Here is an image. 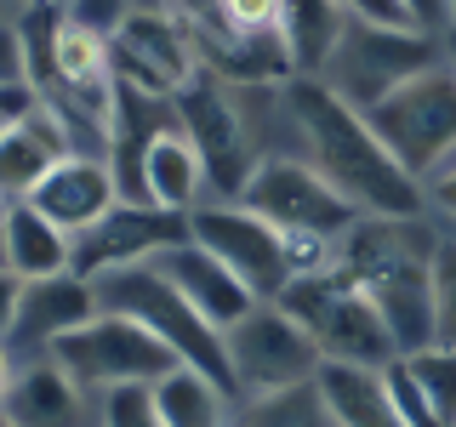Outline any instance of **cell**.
Masks as SVG:
<instances>
[{
  "label": "cell",
  "instance_id": "1",
  "mask_svg": "<svg viewBox=\"0 0 456 427\" xmlns=\"http://www.w3.org/2000/svg\"><path fill=\"white\" fill-rule=\"evenodd\" d=\"M297 132H303L314 171L348 199L360 217H417L422 211V182L388 154V142L365 125V114L342 103L325 80L297 75L285 92Z\"/></svg>",
  "mask_w": 456,
  "mask_h": 427
},
{
  "label": "cell",
  "instance_id": "2",
  "mask_svg": "<svg viewBox=\"0 0 456 427\" xmlns=\"http://www.w3.org/2000/svg\"><path fill=\"white\" fill-rule=\"evenodd\" d=\"M417 217H360L342 246V274L370 296L394 348L417 353L434 342V239L417 234Z\"/></svg>",
  "mask_w": 456,
  "mask_h": 427
},
{
  "label": "cell",
  "instance_id": "3",
  "mask_svg": "<svg viewBox=\"0 0 456 427\" xmlns=\"http://www.w3.org/2000/svg\"><path fill=\"white\" fill-rule=\"evenodd\" d=\"M18 46H23V75L46 103V85L63 92L86 120L114 125V57H109V35L92 23H80L63 0H35L28 18L18 23Z\"/></svg>",
  "mask_w": 456,
  "mask_h": 427
},
{
  "label": "cell",
  "instance_id": "4",
  "mask_svg": "<svg viewBox=\"0 0 456 427\" xmlns=\"http://www.w3.org/2000/svg\"><path fill=\"white\" fill-rule=\"evenodd\" d=\"M92 291H97V308H114V313H132V319H142L171 353H177L183 365H194L200 376H211L223 393L240 388V382H234V365H228V342H223V331L200 319L194 302H189V296H183L154 262L109 268V274L92 279Z\"/></svg>",
  "mask_w": 456,
  "mask_h": 427
},
{
  "label": "cell",
  "instance_id": "5",
  "mask_svg": "<svg viewBox=\"0 0 456 427\" xmlns=\"http://www.w3.org/2000/svg\"><path fill=\"white\" fill-rule=\"evenodd\" d=\"M274 302L314 336L320 359L377 365V370H382V365L399 353L394 336H388V325H382V313L370 308V296H365L348 274H342L337 262L308 268V274H291Z\"/></svg>",
  "mask_w": 456,
  "mask_h": 427
},
{
  "label": "cell",
  "instance_id": "6",
  "mask_svg": "<svg viewBox=\"0 0 456 427\" xmlns=\"http://www.w3.org/2000/svg\"><path fill=\"white\" fill-rule=\"evenodd\" d=\"M360 114H365L370 132L388 142L394 160L417 182H428L456 154V68L439 57L434 68L399 80L388 97H377Z\"/></svg>",
  "mask_w": 456,
  "mask_h": 427
},
{
  "label": "cell",
  "instance_id": "7",
  "mask_svg": "<svg viewBox=\"0 0 456 427\" xmlns=\"http://www.w3.org/2000/svg\"><path fill=\"white\" fill-rule=\"evenodd\" d=\"M439 63V40L428 28H394V23H360L348 18L337 52L325 57V85L354 109H370L377 97H388L399 80L422 75Z\"/></svg>",
  "mask_w": 456,
  "mask_h": 427
},
{
  "label": "cell",
  "instance_id": "8",
  "mask_svg": "<svg viewBox=\"0 0 456 427\" xmlns=\"http://www.w3.org/2000/svg\"><path fill=\"white\" fill-rule=\"evenodd\" d=\"M52 359L80 382V388H120V382H160L171 365H183L160 336L132 313L97 308L86 325L52 342Z\"/></svg>",
  "mask_w": 456,
  "mask_h": 427
},
{
  "label": "cell",
  "instance_id": "9",
  "mask_svg": "<svg viewBox=\"0 0 456 427\" xmlns=\"http://www.w3.org/2000/svg\"><path fill=\"white\" fill-rule=\"evenodd\" d=\"M109 57H114V85H126L137 97H154V103H171L200 75V52L189 40V23L171 6H132L109 28Z\"/></svg>",
  "mask_w": 456,
  "mask_h": 427
},
{
  "label": "cell",
  "instance_id": "10",
  "mask_svg": "<svg viewBox=\"0 0 456 427\" xmlns=\"http://www.w3.org/2000/svg\"><path fill=\"white\" fill-rule=\"evenodd\" d=\"M234 199L246 211H256L263 222H274L280 234H308V239H331V246L360 222V211L308 160H256Z\"/></svg>",
  "mask_w": 456,
  "mask_h": 427
},
{
  "label": "cell",
  "instance_id": "11",
  "mask_svg": "<svg viewBox=\"0 0 456 427\" xmlns=\"http://www.w3.org/2000/svg\"><path fill=\"white\" fill-rule=\"evenodd\" d=\"M223 342H228L234 382L251 393H280V388H297V382H314L325 365L314 336L280 302H251V313L228 325Z\"/></svg>",
  "mask_w": 456,
  "mask_h": 427
},
{
  "label": "cell",
  "instance_id": "12",
  "mask_svg": "<svg viewBox=\"0 0 456 427\" xmlns=\"http://www.w3.org/2000/svg\"><path fill=\"white\" fill-rule=\"evenodd\" d=\"M189 239L206 246L217 262L234 274L256 302H274L291 279V256H285V234L274 222H263L256 211L234 205H194L189 211Z\"/></svg>",
  "mask_w": 456,
  "mask_h": 427
},
{
  "label": "cell",
  "instance_id": "13",
  "mask_svg": "<svg viewBox=\"0 0 456 427\" xmlns=\"http://www.w3.org/2000/svg\"><path fill=\"white\" fill-rule=\"evenodd\" d=\"M189 239V211H166L149 199H120L103 222H92L86 234L69 239V274H109L126 262H154L160 251Z\"/></svg>",
  "mask_w": 456,
  "mask_h": 427
},
{
  "label": "cell",
  "instance_id": "14",
  "mask_svg": "<svg viewBox=\"0 0 456 427\" xmlns=\"http://www.w3.org/2000/svg\"><path fill=\"white\" fill-rule=\"evenodd\" d=\"M171 103H177V125L189 132V142L206 160V182L240 194V182H246V171L256 160H251V137H246V114L234 103V85L217 80L211 68H200Z\"/></svg>",
  "mask_w": 456,
  "mask_h": 427
},
{
  "label": "cell",
  "instance_id": "15",
  "mask_svg": "<svg viewBox=\"0 0 456 427\" xmlns=\"http://www.w3.org/2000/svg\"><path fill=\"white\" fill-rule=\"evenodd\" d=\"M183 23H189V40L200 52V68H211L217 80L228 85H274V80H291V46H285L280 28H217L211 18H200L194 6H183Z\"/></svg>",
  "mask_w": 456,
  "mask_h": 427
},
{
  "label": "cell",
  "instance_id": "16",
  "mask_svg": "<svg viewBox=\"0 0 456 427\" xmlns=\"http://www.w3.org/2000/svg\"><path fill=\"white\" fill-rule=\"evenodd\" d=\"M28 205L75 239V234H86L92 222H103L109 211L120 205V182H114V165L86 160V154H63V160L28 189Z\"/></svg>",
  "mask_w": 456,
  "mask_h": 427
},
{
  "label": "cell",
  "instance_id": "17",
  "mask_svg": "<svg viewBox=\"0 0 456 427\" xmlns=\"http://www.w3.org/2000/svg\"><path fill=\"white\" fill-rule=\"evenodd\" d=\"M382 376L405 427H456V348L428 342L417 353H394Z\"/></svg>",
  "mask_w": 456,
  "mask_h": 427
},
{
  "label": "cell",
  "instance_id": "18",
  "mask_svg": "<svg viewBox=\"0 0 456 427\" xmlns=\"http://www.w3.org/2000/svg\"><path fill=\"white\" fill-rule=\"evenodd\" d=\"M154 268H160V274H166V279H171V285H177V291L194 302L200 319L217 325V331H228L234 319H246L251 302H256L246 285L228 274V268H223L206 246H194V239H183V246L160 251V256H154Z\"/></svg>",
  "mask_w": 456,
  "mask_h": 427
},
{
  "label": "cell",
  "instance_id": "19",
  "mask_svg": "<svg viewBox=\"0 0 456 427\" xmlns=\"http://www.w3.org/2000/svg\"><path fill=\"white\" fill-rule=\"evenodd\" d=\"M63 154H75L69 149L63 114L52 103H35L6 137H0V199H28V189H35Z\"/></svg>",
  "mask_w": 456,
  "mask_h": 427
},
{
  "label": "cell",
  "instance_id": "20",
  "mask_svg": "<svg viewBox=\"0 0 456 427\" xmlns=\"http://www.w3.org/2000/svg\"><path fill=\"white\" fill-rule=\"evenodd\" d=\"M200 189H206V160L189 142L183 125H160L149 142H142V160H137V199L166 211H194Z\"/></svg>",
  "mask_w": 456,
  "mask_h": 427
},
{
  "label": "cell",
  "instance_id": "21",
  "mask_svg": "<svg viewBox=\"0 0 456 427\" xmlns=\"http://www.w3.org/2000/svg\"><path fill=\"white\" fill-rule=\"evenodd\" d=\"M97 313V291L86 274H46V279H23V296H18V325L12 336L35 342V348H52L63 331H75Z\"/></svg>",
  "mask_w": 456,
  "mask_h": 427
},
{
  "label": "cell",
  "instance_id": "22",
  "mask_svg": "<svg viewBox=\"0 0 456 427\" xmlns=\"http://www.w3.org/2000/svg\"><path fill=\"white\" fill-rule=\"evenodd\" d=\"M314 388H320V405L337 427H405V416H399V405L388 393V376L377 365L325 359Z\"/></svg>",
  "mask_w": 456,
  "mask_h": 427
},
{
  "label": "cell",
  "instance_id": "23",
  "mask_svg": "<svg viewBox=\"0 0 456 427\" xmlns=\"http://www.w3.org/2000/svg\"><path fill=\"white\" fill-rule=\"evenodd\" d=\"M0 416L12 427H80V382L57 359H40L28 370H12V388L0 399Z\"/></svg>",
  "mask_w": 456,
  "mask_h": 427
},
{
  "label": "cell",
  "instance_id": "24",
  "mask_svg": "<svg viewBox=\"0 0 456 427\" xmlns=\"http://www.w3.org/2000/svg\"><path fill=\"white\" fill-rule=\"evenodd\" d=\"M0 222H6V268L18 279H46L69 268V234L40 217L28 199H6Z\"/></svg>",
  "mask_w": 456,
  "mask_h": 427
},
{
  "label": "cell",
  "instance_id": "25",
  "mask_svg": "<svg viewBox=\"0 0 456 427\" xmlns=\"http://www.w3.org/2000/svg\"><path fill=\"white\" fill-rule=\"evenodd\" d=\"M348 12L337 0H280V35L291 46V68L297 75H320L325 57L337 52Z\"/></svg>",
  "mask_w": 456,
  "mask_h": 427
},
{
  "label": "cell",
  "instance_id": "26",
  "mask_svg": "<svg viewBox=\"0 0 456 427\" xmlns=\"http://www.w3.org/2000/svg\"><path fill=\"white\" fill-rule=\"evenodd\" d=\"M166 427H228V393L194 365H171L160 382H149Z\"/></svg>",
  "mask_w": 456,
  "mask_h": 427
},
{
  "label": "cell",
  "instance_id": "27",
  "mask_svg": "<svg viewBox=\"0 0 456 427\" xmlns=\"http://www.w3.org/2000/svg\"><path fill=\"white\" fill-rule=\"evenodd\" d=\"M320 388L314 382H297V388L263 393V405H251L246 427H320Z\"/></svg>",
  "mask_w": 456,
  "mask_h": 427
},
{
  "label": "cell",
  "instance_id": "28",
  "mask_svg": "<svg viewBox=\"0 0 456 427\" xmlns=\"http://www.w3.org/2000/svg\"><path fill=\"white\" fill-rule=\"evenodd\" d=\"M434 342L456 348V239H434Z\"/></svg>",
  "mask_w": 456,
  "mask_h": 427
},
{
  "label": "cell",
  "instance_id": "29",
  "mask_svg": "<svg viewBox=\"0 0 456 427\" xmlns=\"http://www.w3.org/2000/svg\"><path fill=\"white\" fill-rule=\"evenodd\" d=\"M103 427H166L160 405H154V393H149V382L103 388Z\"/></svg>",
  "mask_w": 456,
  "mask_h": 427
},
{
  "label": "cell",
  "instance_id": "30",
  "mask_svg": "<svg viewBox=\"0 0 456 427\" xmlns=\"http://www.w3.org/2000/svg\"><path fill=\"white\" fill-rule=\"evenodd\" d=\"M206 18L217 28H240V35H251V28H280V0H211Z\"/></svg>",
  "mask_w": 456,
  "mask_h": 427
},
{
  "label": "cell",
  "instance_id": "31",
  "mask_svg": "<svg viewBox=\"0 0 456 427\" xmlns=\"http://www.w3.org/2000/svg\"><path fill=\"white\" fill-rule=\"evenodd\" d=\"M35 103H40V92H35L28 80H0V137H6Z\"/></svg>",
  "mask_w": 456,
  "mask_h": 427
},
{
  "label": "cell",
  "instance_id": "32",
  "mask_svg": "<svg viewBox=\"0 0 456 427\" xmlns=\"http://www.w3.org/2000/svg\"><path fill=\"white\" fill-rule=\"evenodd\" d=\"M348 18H360V23H394V28H417L411 23V12L399 6V0H337Z\"/></svg>",
  "mask_w": 456,
  "mask_h": 427
},
{
  "label": "cell",
  "instance_id": "33",
  "mask_svg": "<svg viewBox=\"0 0 456 427\" xmlns=\"http://www.w3.org/2000/svg\"><path fill=\"white\" fill-rule=\"evenodd\" d=\"M69 12H75L80 23H92V28H103V35H109V28L132 12V0H69Z\"/></svg>",
  "mask_w": 456,
  "mask_h": 427
},
{
  "label": "cell",
  "instance_id": "34",
  "mask_svg": "<svg viewBox=\"0 0 456 427\" xmlns=\"http://www.w3.org/2000/svg\"><path fill=\"white\" fill-rule=\"evenodd\" d=\"M18 296H23V279L12 274V268H0V342L12 336V325H18Z\"/></svg>",
  "mask_w": 456,
  "mask_h": 427
},
{
  "label": "cell",
  "instance_id": "35",
  "mask_svg": "<svg viewBox=\"0 0 456 427\" xmlns=\"http://www.w3.org/2000/svg\"><path fill=\"white\" fill-rule=\"evenodd\" d=\"M428 199H434L445 217H456V160H445L434 177H428Z\"/></svg>",
  "mask_w": 456,
  "mask_h": 427
},
{
  "label": "cell",
  "instance_id": "36",
  "mask_svg": "<svg viewBox=\"0 0 456 427\" xmlns=\"http://www.w3.org/2000/svg\"><path fill=\"white\" fill-rule=\"evenodd\" d=\"M0 80H28L23 75V46H18V28L0 23Z\"/></svg>",
  "mask_w": 456,
  "mask_h": 427
},
{
  "label": "cell",
  "instance_id": "37",
  "mask_svg": "<svg viewBox=\"0 0 456 427\" xmlns=\"http://www.w3.org/2000/svg\"><path fill=\"white\" fill-rule=\"evenodd\" d=\"M399 6L411 12V23L428 28V23H445V0H399Z\"/></svg>",
  "mask_w": 456,
  "mask_h": 427
},
{
  "label": "cell",
  "instance_id": "38",
  "mask_svg": "<svg viewBox=\"0 0 456 427\" xmlns=\"http://www.w3.org/2000/svg\"><path fill=\"white\" fill-rule=\"evenodd\" d=\"M6 388H12V353H6V342H0V399H6Z\"/></svg>",
  "mask_w": 456,
  "mask_h": 427
},
{
  "label": "cell",
  "instance_id": "39",
  "mask_svg": "<svg viewBox=\"0 0 456 427\" xmlns=\"http://www.w3.org/2000/svg\"><path fill=\"white\" fill-rule=\"evenodd\" d=\"M439 57H445V63L456 68V28H445V40H439Z\"/></svg>",
  "mask_w": 456,
  "mask_h": 427
},
{
  "label": "cell",
  "instance_id": "40",
  "mask_svg": "<svg viewBox=\"0 0 456 427\" xmlns=\"http://www.w3.org/2000/svg\"><path fill=\"white\" fill-rule=\"evenodd\" d=\"M0 211H6V205H0ZM0 268H6V222H0Z\"/></svg>",
  "mask_w": 456,
  "mask_h": 427
},
{
  "label": "cell",
  "instance_id": "41",
  "mask_svg": "<svg viewBox=\"0 0 456 427\" xmlns=\"http://www.w3.org/2000/svg\"><path fill=\"white\" fill-rule=\"evenodd\" d=\"M132 6H183V0H132Z\"/></svg>",
  "mask_w": 456,
  "mask_h": 427
},
{
  "label": "cell",
  "instance_id": "42",
  "mask_svg": "<svg viewBox=\"0 0 456 427\" xmlns=\"http://www.w3.org/2000/svg\"><path fill=\"white\" fill-rule=\"evenodd\" d=\"M445 28H456V0H445Z\"/></svg>",
  "mask_w": 456,
  "mask_h": 427
},
{
  "label": "cell",
  "instance_id": "43",
  "mask_svg": "<svg viewBox=\"0 0 456 427\" xmlns=\"http://www.w3.org/2000/svg\"><path fill=\"white\" fill-rule=\"evenodd\" d=\"M0 427H12V422H6V416H0Z\"/></svg>",
  "mask_w": 456,
  "mask_h": 427
},
{
  "label": "cell",
  "instance_id": "44",
  "mask_svg": "<svg viewBox=\"0 0 456 427\" xmlns=\"http://www.w3.org/2000/svg\"><path fill=\"white\" fill-rule=\"evenodd\" d=\"M28 6H35V0H28Z\"/></svg>",
  "mask_w": 456,
  "mask_h": 427
}]
</instances>
